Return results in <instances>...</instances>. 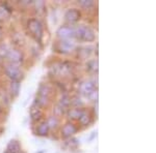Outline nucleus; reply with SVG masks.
I'll return each mask as SVG.
<instances>
[{
  "mask_svg": "<svg viewBox=\"0 0 156 153\" xmlns=\"http://www.w3.org/2000/svg\"><path fill=\"white\" fill-rule=\"evenodd\" d=\"M27 28H28L30 34L37 39V41H41L43 37V25L40 20L36 18H32L28 20L27 22Z\"/></svg>",
  "mask_w": 156,
  "mask_h": 153,
  "instance_id": "obj_1",
  "label": "nucleus"
},
{
  "mask_svg": "<svg viewBox=\"0 0 156 153\" xmlns=\"http://www.w3.org/2000/svg\"><path fill=\"white\" fill-rule=\"evenodd\" d=\"M75 37L82 42H94L95 41V32L87 26H79L75 28Z\"/></svg>",
  "mask_w": 156,
  "mask_h": 153,
  "instance_id": "obj_2",
  "label": "nucleus"
},
{
  "mask_svg": "<svg viewBox=\"0 0 156 153\" xmlns=\"http://www.w3.org/2000/svg\"><path fill=\"white\" fill-rule=\"evenodd\" d=\"M4 72H5L6 76L12 80V81L19 82L20 80L23 78V74H22L21 69H20L19 65L9 63L4 67Z\"/></svg>",
  "mask_w": 156,
  "mask_h": 153,
  "instance_id": "obj_3",
  "label": "nucleus"
},
{
  "mask_svg": "<svg viewBox=\"0 0 156 153\" xmlns=\"http://www.w3.org/2000/svg\"><path fill=\"white\" fill-rule=\"evenodd\" d=\"M50 92H51V90H50L49 86H47V85H41V86H40L39 92H37V106L41 107L47 104V101L49 100Z\"/></svg>",
  "mask_w": 156,
  "mask_h": 153,
  "instance_id": "obj_4",
  "label": "nucleus"
},
{
  "mask_svg": "<svg viewBox=\"0 0 156 153\" xmlns=\"http://www.w3.org/2000/svg\"><path fill=\"white\" fill-rule=\"evenodd\" d=\"M75 49V42L70 39H62L59 42H57L55 50L62 54H68L72 52Z\"/></svg>",
  "mask_w": 156,
  "mask_h": 153,
  "instance_id": "obj_5",
  "label": "nucleus"
},
{
  "mask_svg": "<svg viewBox=\"0 0 156 153\" xmlns=\"http://www.w3.org/2000/svg\"><path fill=\"white\" fill-rule=\"evenodd\" d=\"M6 57L9 60V63L12 64L19 65L23 62V54L17 49H9L6 54Z\"/></svg>",
  "mask_w": 156,
  "mask_h": 153,
  "instance_id": "obj_6",
  "label": "nucleus"
},
{
  "mask_svg": "<svg viewBox=\"0 0 156 153\" xmlns=\"http://www.w3.org/2000/svg\"><path fill=\"white\" fill-rule=\"evenodd\" d=\"M56 34L62 39H70L75 36V28L71 26H60L56 31Z\"/></svg>",
  "mask_w": 156,
  "mask_h": 153,
  "instance_id": "obj_7",
  "label": "nucleus"
},
{
  "mask_svg": "<svg viewBox=\"0 0 156 153\" xmlns=\"http://www.w3.org/2000/svg\"><path fill=\"white\" fill-rule=\"evenodd\" d=\"M93 91H95V84L92 81H84L80 84L79 92L81 94L89 96Z\"/></svg>",
  "mask_w": 156,
  "mask_h": 153,
  "instance_id": "obj_8",
  "label": "nucleus"
},
{
  "mask_svg": "<svg viewBox=\"0 0 156 153\" xmlns=\"http://www.w3.org/2000/svg\"><path fill=\"white\" fill-rule=\"evenodd\" d=\"M81 17V12L77 8H69L65 14V19L69 22H77Z\"/></svg>",
  "mask_w": 156,
  "mask_h": 153,
  "instance_id": "obj_9",
  "label": "nucleus"
},
{
  "mask_svg": "<svg viewBox=\"0 0 156 153\" xmlns=\"http://www.w3.org/2000/svg\"><path fill=\"white\" fill-rule=\"evenodd\" d=\"M77 131V127L75 126L73 123H67L62 126V137L64 138H71L73 135L76 134Z\"/></svg>",
  "mask_w": 156,
  "mask_h": 153,
  "instance_id": "obj_10",
  "label": "nucleus"
},
{
  "mask_svg": "<svg viewBox=\"0 0 156 153\" xmlns=\"http://www.w3.org/2000/svg\"><path fill=\"white\" fill-rule=\"evenodd\" d=\"M49 126L48 124H47V122H42V123H40L39 125L37 126V135H40V137H46L47 135H48L49 132Z\"/></svg>",
  "mask_w": 156,
  "mask_h": 153,
  "instance_id": "obj_11",
  "label": "nucleus"
},
{
  "mask_svg": "<svg viewBox=\"0 0 156 153\" xmlns=\"http://www.w3.org/2000/svg\"><path fill=\"white\" fill-rule=\"evenodd\" d=\"M6 150L9 153H18L21 151V146H20V143L16 140H12L11 142L7 145Z\"/></svg>",
  "mask_w": 156,
  "mask_h": 153,
  "instance_id": "obj_12",
  "label": "nucleus"
},
{
  "mask_svg": "<svg viewBox=\"0 0 156 153\" xmlns=\"http://www.w3.org/2000/svg\"><path fill=\"white\" fill-rule=\"evenodd\" d=\"M71 105V99H70L69 96H67V95H64V96L62 97V99L59 100L58 102V108L57 109L60 110V112H64L65 110H67L69 106Z\"/></svg>",
  "mask_w": 156,
  "mask_h": 153,
  "instance_id": "obj_13",
  "label": "nucleus"
},
{
  "mask_svg": "<svg viewBox=\"0 0 156 153\" xmlns=\"http://www.w3.org/2000/svg\"><path fill=\"white\" fill-rule=\"evenodd\" d=\"M42 115H43L42 110L40 109L39 106L31 107V109H30V117H31V119L34 121H37L42 117Z\"/></svg>",
  "mask_w": 156,
  "mask_h": 153,
  "instance_id": "obj_14",
  "label": "nucleus"
},
{
  "mask_svg": "<svg viewBox=\"0 0 156 153\" xmlns=\"http://www.w3.org/2000/svg\"><path fill=\"white\" fill-rule=\"evenodd\" d=\"M85 111L82 109H72L70 110L69 113H68V115H69L70 118H72V119H77L79 120L80 118H81V116L83 115V113Z\"/></svg>",
  "mask_w": 156,
  "mask_h": 153,
  "instance_id": "obj_15",
  "label": "nucleus"
},
{
  "mask_svg": "<svg viewBox=\"0 0 156 153\" xmlns=\"http://www.w3.org/2000/svg\"><path fill=\"white\" fill-rule=\"evenodd\" d=\"M20 91V83L16 81H12L11 83V94L12 96H17Z\"/></svg>",
  "mask_w": 156,
  "mask_h": 153,
  "instance_id": "obj_16",
  "label": "nucleus"
},
{
  "mask_svg": "<svg viewBox=\"0 0 156 153\" xmlns=\"http://www.w3.org/2000/svg\"><path fill=\"white\" fill-rule=\"evenodd\" d=\"M47 124H48L49 128H55V127H57V125H58V119H57L55 116H51L48 119V121H46Z\"/></svg>",
  "mask_w": 156,
  "mask_h": 153,
  "instance_id": "obj_17",
  "label": "nucleus"
},
{
  "mask_svg": "<svg viewBox=\"0 0 156 153\" xmlns=\"http://www.w3.org/2000/svg\"><path fill=\"white\" fill-rule=\"evenodd\" d=\"M79 121H80V123H81L82 125H89L90 123V115L87 114V112H84L83 115L81 116V118L79 119Z\"/></svg>",
  "mask_w": 156,
  "mask_h": 153,
  "instance_id": "obj_18",
  "label": "nucleus"
},
{
  "mask_svg": "<svg viewBox=\"0 0 156 153\" xmlns=\"http://www.w3.org/2000/svg\"><path fill=\"white\" fill-rule=\"evenodd\" d=\"M9 47L6 45H0V56L1 57H6V54L9 52Z\"/></svg>",
  "mask_w": 156,
  "mask_h": 153,
  "instance_id": "obj_19",
  "label": "nucleus"
},
{
  "mask_svg": "<svg viewBox=\"0 0 156 153\" xmlns=\"http://www.w3.org/2000/svg\"><path fill=\"white\" fill-rule=\"evenodd\" d=\"M79 4L81 6L85 7V8H87V7H90L93 6V4H94V2L90 1V0H81V1H79Z\"/></svg>",
  "mask_w": 156,
  "mask_h": 153,
  "instance_id": "obj_20",
  "label": "nucleus"
},
{
  "mask_svg": "<svg viewBox=\"0 0 156 153\" xmlns=\"http://www.w3.org/2000/svg\"><path fill=\"white\" fill-rule=\"evenodd\" d=\"M90 50H92V48H87V47H85L83 48V49L81 50V51L79 52V54H82L83 53L84 55L82 56V58H87V57H89L90 56Z\"/></svg>",
  "mask_w": 156,
  "mask_h": 153,
  "instance_id": "obj_21",
  "label": "nucleus"
},
{
  "mask_svg": "<svg viewBox=\"0 0 156 153\" xmlns=\"http://www.w3.org/2000/svg\"><path fill=\"white\" fill-rule=\"evenodd\" d=\"M89 97L92 100H97V98H98V92L97 91H93L92 93L89 95Z\"/></svg>",
  "mask_w": 156,
  "mask_h": 153,
  "instance_id": "obj_22",
  "label": "nucleus"
},
{
  "mask_svg": "<svg viewBox=\"0 0 156 153\" xmlns=\"http://www.w3.org/2000/svg\"><path fill=\"white\" fill-rule=\"evenodd\" d=\"M4 153H9V151H7V150H5V152H4Z\"/></svg>",
  "mask_w": 156,
  "mask_h": 153,
  "instance_id": "obj_23",
  "label": "nucleus"
},
{
  "mask_svg": "<svg viewBox=\"0 0 156 153\" xmlns=\"http://www.w3.org/2000/svg\"><path fill=\"white\" fill-rule=\"evenodd\" d=\"M18 153H21V151H20V152H18Z\"/></svg>",
  "mask_w": 156,
  "mask_h": 153,
  "instance_id": "obj_24",
  "label": "nucleus"
}]
</instances>
